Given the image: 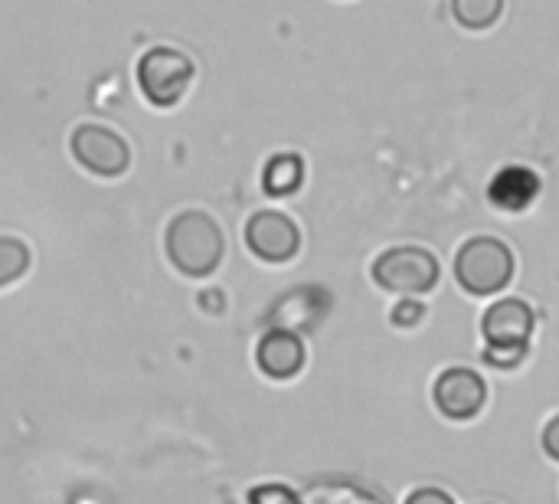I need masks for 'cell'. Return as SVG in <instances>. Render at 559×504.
Instances as JSON below:
<instances>
[{"label":"cell","instance_id":"obj_1","mask_svg":"<svg viewBox=\"0 0 559 504\" xmlns=\"http://www.w3.org/2000/svg\"><path fill=\"white\" fill-rule=\"evenodd\" d=\"M164 249L170 266L187 279H210L226 253V236L219 223L203 210H183L170 220L164 233Z\"/></svg>","mask_w":559,"mask_h":504},{"label":"cell","instance_id":"obj_2","mask_svg":"<svg viewBox=\"0 0 559 504\" xmlns=\"http://www.w3.org/2000/svg\"><path fill=\"white\" fill-rule=\"evenodd\" d=\"M537 318L534 308L524 298H501L495 302L485 318H481V335H485V361L491 367H518L524 364L531 351Z\"/></svg>","mask_w":559,"mask_h":504},{"label":"cell","instance_id":"obj_3","mask_svg":"<svg viewBox=\"0 0 559 504\" xmlns=\"http://www.w3.org/2000/svg\"><path fill=\"white\" fill-rule=\"evenodd\" d=\"M514 279V253L495 236H475L455 253V282L468 295H498Z\"/></svg>","mask_w":559,"mask_h":504},{"label":"cell","instance_id":"obj_4","mask_svg":"<svg viewBox=\"0 0 559 504\" xmlns=\"http://www.w3.org/2000/svg\"><path fill=\"white\" fill-rule=\"evenodd\" d=\"M193 72L197 69L187 52H180L174 46H151L138 59V89L151 105L170 108L187 95Z\"/></svg>","mask_w":559,"mask_h":504},{"label":"cell","instance_id":"obj_5","mask_svg":"<svg viewBox=\"0 0 559 504\" xmlns=\"http://www.w3.org/2000/svg\"><path fill=\"white\" fill-rule=\"evenodd\" d=\"M439 259L423 246H393L373 262V282L396 295H423L439 285Z\"/></svg>","mask_w":559,"mask_h":504},{"label":"cell","instance_id":"obj_6","mask_svg":"<svg viewBox=\"0 0 559 504\" xmlns=\"http://www.w3.org/2000/svg\"><path fill=\"white\" fill-rule=\"evenodd\" d=\"M69 151L75 164H82L95 177H121L131 167L128 141L108 125H95V121L75 125V131L69 134Z\"/></svg>","mask_w":559,"mask_h":504},{"label":"cell","instance_id":"obj_7","mask_svg":"<svg viewBox=\"0 0 559 504\" xmlns=\"http://www.w3.org/2000/svg\"><path fill=\"white\" fill-rule=\"evenodd\" d=\"M246 246L262 262H288L301 249V230L278 210H259L246 223Z\"/></svg>","mask_w":559,"mask_h":504},{"label":"cell","instance_id":"obj_8","mask_svg":"<svg viewBox=\"0 0 559 504\" xmlns=\"http://www.w3.org/2000/svg\"><path fill=\"white\" fill-rule=\"evenodd\" d=\"M432 400L449 420H475L488 403V384L472 367H449L432 387Z\"/></svg>","mask_w":559,"mask_h":504},{"label":"cell","instance_id":"obj_9","mask_svg":"<svg viewBox=\"0 0 559 504\" xmlns=\"http://www.w3.org/2000/svg\"><path fill=\"white\" fill-rule=\"evenodd\" d=\"M255 364L272 380H292L305 367V341L288 328H272L255 348Z\"/></svg>","mask_w":559,"mask_h":504},{"label":"cell","instance_id":"obj_10","mask_svg":"<svg viewBox=\"0 0 559 504\" xmlns=\"http://www.w3.org/2000/svg\"><path fill=\"white\" fill-rule=\"evenodd\" d=\"M540 194V177L524 167V164H508L501 167L491 184H488V200L498 207V210H508V213H521L527 210Z\"/></svg>","mask_w":559,"mask_h":504},{"label":"cell","instance_id":"obj_11","mask_svg":"<svg viewBox=\"0 0 559 504\" xmlns=\"http://www.w3.org/2000/svg\"><path fill=\"white\" fill-rule=\"evenodd\" d=\"M301 184H305V161L298 154H275L265 164L262 190L269 197H292Z\"/></svg>","mask_w":559,"mask_h":504},{"label":"cell","instance_id":"obj_12","mask_svg":"<svg viewBox=\"0 0 559 504\" xmlns=\"http://www.w3.org/2000/svg\"><path fill=\"white\" fill-rule=\"evenodd\" d=\"M504 0H452V16L465 30H488L501 20Z\"/></svg>","mask_w":559,"mask_h":504},{"label":"cell","instance_id":"obj_13","mask_svg":"<svg viewBox=\"0 0 559 504\" xmlns=\"http://www.w3.org/2000/svg\"><path fill=\"white\" fill-rule=\"evenodd\" d=\"M29 246L16 236H0V289L29 272Z\"/></svg>","mask_w":559,"mask_h":504},{"label":"cell","instance_id":"obj_14","mask_svg":"<svg viewBox=\"0 0 559 504\" xmlns=\"http://www.w3.org/2000/svg\"><path fill=\"white\" fill-rule=\"evenodd\" d=\"M249 504H301L288 485H259L249 492Z\"/></svg>","mask_w":559,"mask_h":504},{"label":"cell","instance_id":"obj_15","mask_svg":"<svg viewBox=\"0 0 559 504\" xmlns=\"http://www.w3.org/2000/svg\"><path fill=\"white\" fill-rule=\"evenodd\" d=\"M423 318H426V305H423V302H416V298L400 302V305L393 308V315H390V321H393L396 328H416Z\"/></svg>","mask_w":559,"mask_h":504},{"label":"cell","instance_id":"obj_16","mask_svg":"<svg viewBox=\"0 0 559 504\" xmlns=\"http://www.w3.org/2000/svg\"><path fill=\"white\" fill-rule=\"evenodd\" d=\"M406 504H455V499L449 495V492H442V489H416Z\"/></svg>","mask_w":559,"mask_h":504},{"label":"cell","instance_id":"obj_17","mask_svg":"<svg viewBox=\"0 0 559 504\" xmlns=\"http://www.w3.org/2000/svg\"><path fill=\"white\" fill-rule=\"evenodd\" d=\"M544 449L554 462H559V417H554L544 430Z\"/></svg>","mask_w":559,"mask_h":504}]
</instances>
